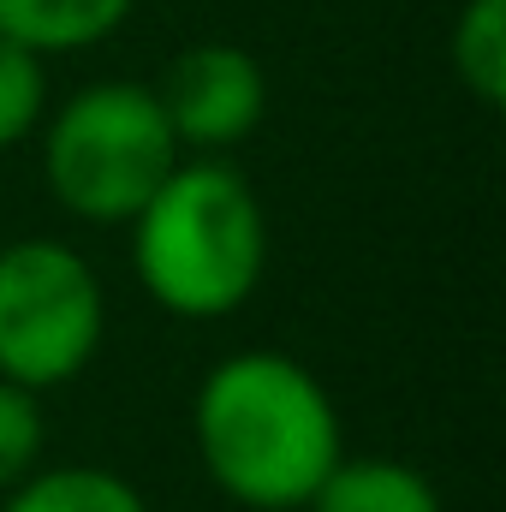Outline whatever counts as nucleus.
<instances>
[{
	"label": "nucleus",
	"instance_id": "nucleus-9",
	"mask_svg": "<svg viewBox=\"0 0 506 512\" xmlns=\"http://www.w3.org/2000/svg\"><path fill=\"white\" fill-rule=\"evenodd\" d=\"M453 72L483 102H506V0H471L453 24Z\"/></svg>",
	"mask_w": 506,
	"mask_h": 512
},
{
	"label": "nucleus",
	"instance_id": "nucleus-11",
	"mask_svg": "<svg viewBox=\"0 0 506 512\" xmlns=\"http://www.w3.org/2000/svg\"><path fill=\"white\" fill-rule=\"evenodd\" d=\"M42 459V399L0 376V495L24 483Z\"/></svg>",
	"mask_w": 506,
	"mask_h": 512
},
{
	"label": "nucleus",
	"instance_id": "nucleus-8",
	"mask_svg": "<svg viewBox=\"0 0 506 512\" xmlns=\"http://www.w3.org/2000/svg\"><path fill=\"white\" fill-rule=\"evenodd\" d=\"M0 512H149V501L108 465H54L12 483Z\"/></svg>",
	"mask_w": 506,
	"mask_h": 512
},
{
	"label": "nucleus",
	"instance_id": "nucleus-10",
	"mask_svg": "<svg viewBox=\"0 0 506 512\" xmlns=\"http://www.w3.org/2000/svg\"><path fill=\"white\" fill-rule=\"evenodd\" d=\"M42 108H48L42 60L0 36V149H18L30 131L42 126Z\"/></svg>",
	"mask_w": 506,
	"mask_h": 512
},
{
	"label": "nucleus",
	"instance_id": "nucleus-7",
	"mask_svg": "<svg viewBox=\"0 0 506 512\" xmlns=\"http://www.w3.org/2000/svg\"><path fill=\"white\" fill-rule=\"evenodd\" d=\"M310 512H441V495L405 459H340L310 495Z\"/></svg>",
	"mask_w": 506,
	"mask_h": 512
},
{
	"label": "nucleus",
	"instance_id": "nucleus-1",
	"mask_svg": "<svg viewBox=\"0 0 506 512\" xmlns=\"http://www.w3.org/2000/svg\"><path fill=\"white\" fill-rule=\"evenodd\" d=\"M191 435L209 483L251 512L310 507L322 477L346 459L328 387L286 352L221 358L191 399Z\"/></svg>",
	"mask_w": 506,
	"mask_h": 512
},
{
	"label": "nucleus",
	"instance_id": "nucleus-2",
	"mask_svg": "<svg viewBox=\"0 0 506 512\" xmlns=\"http://www.w3.org/2000/svg\"><path fill=\"white\" fill-rule=\"evenodd\" d=\"M131 262L143 292L185 316H233L268 268V215L251 179L227 161H179L131 215Z\"/></svg>",
	"mask_w": 506,
	"mask_h": 512
},
{
	"label": "nucleus",
	"instance_id": "nucleus-5",
	"mask_svg": "<svg viewBox=\"0 0 506 512\" xmlns=\"http://www.w3.org/2000/svg\"><path fill=\"white\" fill-rule=\"evenodd\" d=\"M173 143L179 149H203V155H221L233 143H245L262 114H268V78L256 66L251 48L239 42H197L185 48L179 60H167L161 84H149Z\"/></svg>",
	"mask_w": 506,
	"mask_h": 512
},
{
	"label": "nucleus",
	"instance_id": "nucleus-6",
	"mask_svg": "<svg viewBox=\"0 0 506 512\" xmlns=\"http://www.w3.org/2000/svg\"><path fill=\"white\" fill-rule=\"evenodd\" d=\"M137 0H0V36L30 48L36 60L48 54H78L108 42L131 18Z\"/></svg>",
	"mask_w": 506,
	"mask_h": 512
},
{
	"label": "nucleus",
	"instance_id": "nucleus-4",
	"mask_svg": "<svg viewBox=\"0 0 506 512\" xmlns=\"http://www.w3.org/2000/svg\"><path fill=\"white\" fill-rule=\"evenodd\" d=\"M108 328L102 280L60 239H18L0 251V376L30 393L90 370Z\"/></svg>",
	"mask_w": 506,
	"mask_h": 512
},
{
	"label": "nucleus",
	"instance_id": "nucleus-3",
	"mask_svg": "<svg viewBox=\"0 0 506 512\" xmlns=\"http://www.w3.org/2000/svg\"><path fill=\"white\" fill-rule=\"evenodd\" d=\"M179 167L173 126L149 84H90L78 90L42 137V173L66 215L96 227H126Z\"/></svg>",
	"mask_w": 506,
	"mask_h": 512
}]
</instances>
